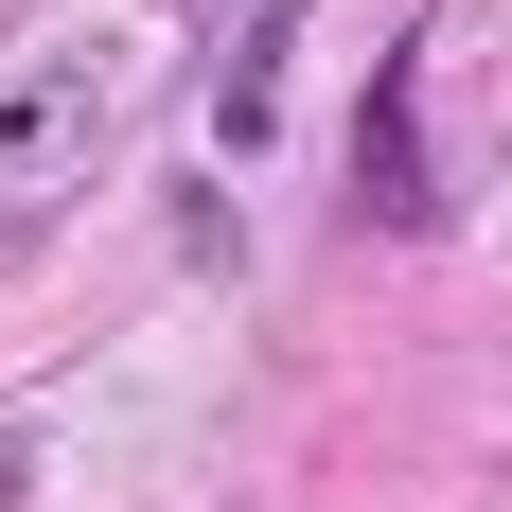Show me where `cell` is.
<instances>
[{
	"label": "cell",
	"instance_id": "6da1fadb",
	"mask_svg": "<svg viewBox=\"0 0 512 512\" xmlns=\"http://www.w3.org/2000/svg\"><path fill=\"white\" fill-rule=\"evenodd\" d=\"M89 159H106V53L53 36V53L0 71V230L53 212V195H89Z\"/></svg>",
	"mask_w": 512,
	"mask_h": 512
},
{
	"label": "cell",
	"instance_id": "7a4b0ae2",
	"mask_svg": "<svg viewBox=\"0 0 512 512\" xmlns=\"http://www.w3.org/2000/svg\"><path fill=\"white\" fill-rule=\"evenodd\" d=\"M371 230H424V142H407V89H371V159H354Z\"/></svg>",
	"mask_w": 512,
	"mask_h": 512
},
{
	"label": "cell",
	"instance_id": "3957f363",
	"mask_svg": "<svg viewBox=\"0 0 512 512\" xmlns=\"http://www.w3.org/2000/svg\"><path fill=\"white\" fill-rule=\"evenodd\" d=\"M212 142H283V18H248L230 89H212Z\"/></svg>",
	"mask_w": 512,
	"mask_h": 512
}]
</instances>
